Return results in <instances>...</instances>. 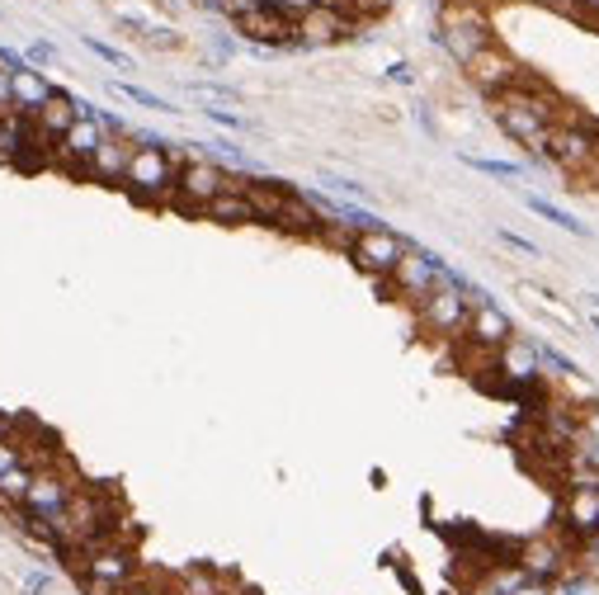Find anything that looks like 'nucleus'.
Masks as SVG:
<instances>
[{"instance_id": "obj_19", "label": "nucleus", "mask_w": 599, "mask_h": 595, "mask_svg": "<svg viewBox=\"0 0 599 595\" xmlns=\"http://www.w3.org/2000/svg\"><path fill=\"white\" fill-rule=\"evenodd\" d=\"M204 218L212 222H222V227H245V222H260L255 218V208H251V198H245L241 189H222L212 204L204 208Z\"/></svg>"}, {"instance_id": "obj_33", "label": "nucleus", "mask_w": 599, "mask_h": 595, "mask_svg": "<svg viewBox=\"0 0 599 595\" xmlns=\"http://www.w3.org/2000/svg\"><path fill=\"white\" fill-rule=\"evenodd\" d=\"M387 76L396 80V86H411V80H415V76H411V66H406V62H396V66H387Z\"/></svg>"}, {"instance_id": "obj_10", "label": "nucleus", "mask_w": 599, "mask_h": 595, "mask_svg": "<svg viewBox=\"0 0 599 595\" xmlns=\"http://www.w3.org/2000/svg\"><path fill=\"white\" fill-rule=\"evenodd\" d=\"M462 71H468V80H472V86L477 90H487L491 99L495 95H505V90H520V86H528V80H538L534 71H528V66H520V62H514L510 53H505V47H481V53L468 62V66H462Z\"/></svg>"}, {"instance_id": "obj_39", "label": "nucleus", "mask_w": 599, "mask_h": 595, "mask_svg": "<svg viewBox=\"0 0 599 595\" xmlns=\"http://www.w3.org/2000/svg\"><path fill=\"white\" fill-rule=\"evenodd\" d=\"M595 303H599V298H595Z\"/></svg>"}, {"instance_id": "obj_1", "label": "nucleus", "mask_w": 599, "mask_h": 595, "mask_svg": "<svg viewBox=\"0 0 599 595\" xmlns=\"http://www.w3.org/2000/svg\"><path fill=\"white\" fill-rule=\"evenodd\" d=\"M185 161H189V152H179V147H171V142L132 147L123 185H128V194L137 198V204H171L175 198V175H179Z\"/></svg>"}, {"instance_id": "obj_38", "label": "nucleus", "mask_w": 599, "mask_h": 595, "mask_svg": "<svg viewBox=\"0 0 599 595\" xmlns=\"http://www.w3.org/2000/svg\"><path fill=\"white\" fill-rule=\"evenodd\" d=\"M0 109H10V71H0Z\"/></svg>"}, {"instance_id": "obj_5", "label": "nucleus", "mask_w": 599, "mask_h": 595, "mask_svg": "<svg viewBox=\"0 0 599 595\" xmlns=\"http://www.w3.org/2000/svg\"><path fill=\"white\" fill-rule=\"evenodd\" d=\"M76 576H90V582H104V586H128V582H137V572H142V562H137V543L132 539H109V543H99V549L90 553H80L66 562Z\"/></svg>"}, {"instance_id": "obj_3", "label": "nucleus", "mask_w": 599, "mask_h": 595, "mask_svg": "<svg viewBox=\"0 0 599 595\" xmlns=\"http://www.w3.org/2000/svg\"><path fill=\"white\" fill-rule=\"evenodd\" d=\"M415 317L429 336H462L468 331V317H472V298H468V279H458L453 270L444 274V284L425 298V303H415Z\"/></svg>"}, {"instance_id": "obj_15", "label": "nucleus", "mask_w": 599, "mask_h": 595, "mask_svg": "<svg viewBox=\"0 0 599 595\" xmlns=\"http://www.w3.org/2000/svg\"><path fill=\"white\" fill-rule=\"evenodd\" d=\"M76 119H80V105H76L71 95H62V90H53V95H47V99H43L38 109L29 113L33 132H38L43 142H53V147H57V142L66 138V128H71Z\"/></svg>"}, {"instance_id": "obj_2", "label": "nucleus", "mask_w": 599, "mask_h": 595, "mask_svg": "<svg viewBox=\"0 0 599 595\" xmlns=\"http://www.w3.org/2000/svg\"><path fill=\"white\" fill-rule=\"evenodd\" d=\"M439 43L453 53L462 66H468L481 47H491V20L487 10L472 5V0H444L439 5Z\"/></svg>"}, {"instance_id": "obj_31", "label": "nucleus", "mask_w": 599, "mask_h": 595, "mask_svg": "<svg viewBox=\"0 0 599 595\" xmlns=\"http://www.w3.org/2000/svg\"><path fill=\"white\" fill-rule=\"evenodd\" d=\"M80 595H119V586H104V582H90V576H76Z\"/></svg>"}, {"instance_id": "obj_16", "label": "nucleus", "mask_w": 599, "mask_h": 595, "mask_svg": "<svg viewBox=\"0 0 599 595\" xmlns=\"http://www.w3.org/2000/svg\"><path fill=\"white\" fill-rule=\"evenodd\" d=\"M128 161H132V138L128 132H104L99 152L86 165V180H104V185H123L128 175Z\"/></svg>"}, {"instance_id": "obj_9", "label": "nucleus", "mask_w": 599, "mask_h": 595, "mask_svg": "<svg viewBox=\"0 0 599 595\" xmlns=\"http://www.w3.org/2000/svg\"><path fill=\"white\" fill-rule=\"evenodd\" d=\"M80 477L71 468V458L53 463V468H38L33 473V487H29V501H24V515H38V520H57L66 501L76 496Z\"/></svg>"}, {"instance_id": "obj_21", "label": "nucleus", "mask_w": 599, "mask_h": 595, "mask_svg": "<svg viewBox=\"0 0 599 595\" xmlns=\"http://www.w3.org/2000/svg\"><path fill=\"white\" fill-rule=\"evenodd\" d=\"M462 161L481 175H495V180H520L524 175V165H514V161H491V156H462Z\"/></svg>"}, {"instance_id": "obj_30", "label": "nucleus", "mask_w": 599, "mask_h": 595, "mask_svg": "<svg viewBox=\"0 0 599 595\" xmlns=\"http://www.w3.org/2000/svg\"><path fill=\"white\" fill-rule=\"evenodd\" d=\"M316 5L336 10V14H345V20H354V14H359V0H316Z\"/></svg>"}, {"instance_id": "obj_34", "label": "nucleus", "mask_w": 599, "mask_h": 595, "mask_svg": "<svg viewBox=\"0 0 599 595\" xmlns=\"http://www.w3.org/2000/svg\"><path fill=\"white\" fill-rule=\"evenodd\" d=\"M0 444H14V416L0 411Z\"/></svg>"}, {"instance_id": "obj_26", "label": "nucleus", "mask_w": 599, "mask_h": 595, "mask_svg": "<svg viewBox=\"0 0 599 595\" xmlns=\"http://www.w3.org/2000/svg\"><path fill=\"white\" fill-rule=\"evenodd\" d=\"M501 241L510 246V251H520V256H528V260H538L543 251H538V246L534 241H528V237H520V231H501Z\"/></svg>"}, {"instance_id": "obj_35", "label": "nucleus", "mask_w": 599, "mask_h": 595, "mask_svg": "<svg viewBox=\"0 0 599 595\" xmlns=\"http://www.w3.org/2000/svg\"><path fill=\"white\" fill-rule=\"evenodd\" d=\"M514 595H553V586H547V582H528V576H524V586Z\"/></svg>"}, {"instance_id": "obj_18", "label": "nucleus", "mask_w": 599, "mask_h": 595, "mask_svg": "<svg viewBox=\"0 0 599 595\" xmlns=\"http://www.w3.org/2000/svg\"><path fill=\"white\" fill-rule=\"evenodd\" d=\"M53 95V86L43 80V71H33V66L24 62V66H14L10 71V105L20 109V113H33L43 105V99Z\"/></svg>"}, {"instance_id": "obj_28", "label": "nucleus", "mask_w": 599, "mask_h": 595, "mask_svg": "<svg viewBox=\"0 0 599 595\" xmlns=\"http://www.w3.org/2000/svg\"><path fill=\"white\" fill-rule=\"evenodd\" d=\"M24 62H57V47L53 43H29L24 47Z\"/></svg>"}, {"instance_id": "obj_22", "label": "nucleus", "mask_w": 599, "mask_h": 595, "mask_svg": "<svg viewBox=\"0 0 599 595\" xmlns=\"http://www.w3.org/2000/svg\"><path fill=\"white\" fill-rule=\"evenodd\" d=\"M119 595H171V576H152V572H137V582H128Z\"/></svg>"}, {"instance_id": "obj_11", "label": "nucleus", "mask_w": 599, "mask_h": 595, "mask_svg": "<svg viewBox=\"0 0 599 595\" xmlns=\"http://www.w3.org/2000/svg\"><path fill=\"white\" fill-rule=\"evenodd\" d=\"M406 251H411V246L396 237V231L373 227V231H359V237H354V246H349V260H354L363 274H373V279H392V270L402 264Z\"/></svg>"}, {"instance_id": "obj_13", "label": "nucleus", "mask_w": 599, "mask_h": 595, "mask_svg": "<svg viewBox=\"0 0 599 595\" xmlns=\"http://www.w3.org/2000/svg\"><path fill=\"white\" fill-rule=\"evenodd\" d=\"M237 33H245V38L260 43V47H288V43H297V14L260 0L255 10L237 14Z\"/></svg>"}, {"instance_id": "obj_7", "label": "nucleus", "mask_w": 599, "mask_h": 595, "mask_svg": "<svg viewBox=\"0 0 599 595\" xmlns=\"http://www.w3.org/2000/svg\"><path fill=\"white\" fill-rule=\"evenodd\" d=\"M222 189H227V171H222V165L212 156H204V152H189V161L179 165V175H175V198H171V204L179 213H204Z\"/></svg>"}, {"instance_id": "obj_20", "label": "nucleus", "mask_w": 599, "mask_h": 595, "mask_svg": "<svg viewBox=\"0 0 599 595\" xmlns=\"http://www.w3.org/2000/svg\"><path fill=\"white\" fill-rule=\"evenodd\" d=\"M524 204L534 208L543 222H553V227H562V231H576V237H590V227H586V222H576V218H571V213L562 208V204H553V198H543V194H528Z\"/></svg>"}, {"instance_id": "obj_4", "label": "nucleus", "mask_w": 599, "mask_h": 595, "mask_svg": "<svg viewBox=\"0 0 599 595\" xmlns=\"http://www.w3.org/2000/svg\"><path fill=\"white\" fill-rule=\"evenodd\" d=\"M514 567H520L528 582H562L571 567H576V549H571V539H562L557 529H547V534L538 539H524V543H514Z\"/></svg>"}, {"instance_id": "obj_24", "label": "nucleus", "mask_w": 599, "mask_h": 595, "mask_svg": "<svg viewBox=\"0 0 599 595\" xmlns=\"http://www.w3.org/2000/svg\"><path fill=\"white\" fill-rule=\"evenodd\" d=\"M198 99H208V105H237V90H227V86H212V80H194L189 86Z\"/></svg>"}, {"instance_id": "obj_8", "label": "nucleus", "mask_w": 599, "mask_h": 595, "mask_svg": "<svg viewBox=\"0 0 599 595\" xmlns=\"http://www.w3.org/2000/svg\"><path fill=\"white\" fill-rule=\"evenodd\" d=\"M444 274H448V264L439 256L415 251V246H411V251L402 256V264L392 270V279H378V284L392 289L396 298H406V303H425V298L444 284Z\"/></svg>"}, {"instance_id": "obj_27", "label": "nucleus", "mask_w": 599, "mask_h": 595, "mask_svg": "<svg viewBox=\"0 0 599 595\" xmlns=\"http://www.w3.org/2000/svg\"><path fill=\"white\" fill-rule=\"evenodd\" d=\"M208 113V119L212 123H222V128H231V132H241L245 128V119H241V113H231V109H204Z\"/></svg>"}, {"instance_id": "obj_6", "label": "nucleus", "mask_w": 599, "mask_h": 595, "mask_svg": "<svg viewBox=\"0 0 599 595\" xmlns=\"http://www.w3.org/2000/svg\"><path fill=\"white\" fill-rule=\"evenodd\" d=\"M553 524L562 539H571V549L599 539V482H562Z\"/></svg>"}, {"instance_id": "obj_29", "label": "nucleus", "mask_w": 599, "mask_h": 595, "mask_svg": "<svg viewBox=\"0 0 599 595\" xmlns=\"http://www.w3.org/2000/svg\"><path fill=\"white\" fill-rule=\"evenodd\" d=\"M326 185L336 189V194H345V198H369V189H363L359 180H326Z\"/></svg>"}, {"instance_id": "obj_12", "label": "nucleus", "mask_w": 599, "mask_h": 595, "mask_svg": "<svg viewBox=\"0 0 599 595\" xmlns=\"http://www.w3.org/2000/svg\"><path fill=\"white\" fill-rule=\"evenodd\" d=\"M495 123H501L534 161L553 165V161H547V138H553V123H543L534 109H524V105H514L510 95H501V99H495Z\"/></svg>"}, {"instance_id": "obj_23", "label": "nucleus", "mask_w": 599, "mask_h": 595, "mask_svg": "<svg viewBox=\"0 0 599 595\" xmlns=\"http://www.w3.org/2000/svg\"><path fill=\"white\" fill-rule=\"evenodd\" d=\"M113 95H123V99H132V105H142V109H161V113H175L171 105H165V99L161 95H152V90H142V86H123V80H119V86H113Z\"/></svg>"}, {"instance_id": "obj_14", "label": "nucleus", "mask_w": 599, "mask_h": 595, "mask_svg": "<svg viewBox=\"0 0 599 595\" xmlns=\"http://www.w3.org/2000/svg\"><path fill=\"white\" fill-rule=\"evenodd\" d=\"M462 340L477 345V350H487V355H495L501 345L514 340V326H510V317L491 303V298H481V303H472V317H468V331H462Z\"/></svg>"}, {"instance_id": "obj_37", "label": "nucleus", "mask_w": 599, "mask_h": 595, "mask_svg": "<svg viewBox=\"0 0 599 595\" xmlns=\"http://www.w3.org/2000/svg\"><path fill=\"white\" fill-rule=\"evenodd\" d=\"M392 0H359V14H382Z\"/></svg>"}, {"instance_id": "obj_17", "label": "nucleus", "mask_w": 599, "mask_h": 595, "mask_svg": "<svg viewBox=\"0 0 599 595\" xmlns=\"http://www.w3.org/2000/svg\"><path fill=\"white\" fill-rule=\"evenodd\" d=\"M349 29H354V20H345V14L326 10V5H312L297 14V43H312V47L340 43V38H349Z\"/></svg>"}, {"instance_id": "obj_32", "label": "nucleus", "mask_w": 599, "mask_h": 595, "mask_svg": "<svg viewBox=\"0 0 599 595\" xmlns=\"http://www.w3.org/2000/svg\"><path fill=\"white\" fill-rule=\"evenodd\" d=\"M576 14H580V20H590V24H599V0H576Z\"/></svg>"}, {"instance_id": "obj_36", "label": "nucleus", "mask_w": 599, "mask_h": 595, "mask_svg": "<svg viewBox=\"0 0 599 595\" xmlns=\"http://www.w3.org/2000/svg\"><path fill=\"white\" fill-rule=\"evenodd\" d=\"M538 5L557 10V14H576V0H538Z\"/></svg>"}, {"instance_id": "obj_25", "label": "nucleus", "mask_w": 599, "mask_h": 595, "mask_svg": "<svg viewBox=\"0 0 599 595\" xmlns=\"http://www.w3.org/2000/svg\"><path fill=\"white\" fill-rule=\"evenodd\" d=\"M86 47L99 57V62H109V66H119V71H128V53H119L113 43H99V38H86Z\"/></svg>"}]
</instances>
